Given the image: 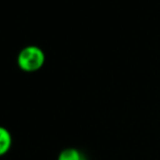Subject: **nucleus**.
Listing matches in <instances>:
<instances>
[{
	"mask_svg": "<svg viewBox=\"0 0 160 160\" xmlns=\"http://www.w3.org/2000/svg\"><path fill=\"white\" fill-rule=\"evenodd\" d=\"M12 146V135L7 128L0 125V157L8 154Z\"/></svg>",
	"mask_w": 160,
	"mask_h": 160,
	"instance_id": "f03ea898",
	"label": "nucleus"
},
{
	"mask_svg": "<svg viewBox=\"0 0 160 160\" xmlns=\"http://www.w3.org/2000/svg\"><path fill=\"white\" fill-rule=\"evenodd\" d=\"M57 160H84L82 152L73 147H68L62 149L58 155Z\"/></svg>",
	"mask_w": 160,
	"mask_h": 160,
	"instance_id": "7ed1b4c3",
	"label": "nucleus"
},
{
	"mask_svg": "<svg viewBox=\"0 0 160 160\" xmlns=\"http://www.w3.org/2000/svg\"><path fill=\"white\" fill-rule=\"evenodd\" d=\"M46 55L40 47L36 45H28L19 51L17 57V64L20 70L26 73L37 72L44 67Z\"/></svg>",
	"mask_w": 160,
	"mask_h": 160,
	"instance_id": "f257e3e1",
	"label": "nucleus"
}]
</instances>
